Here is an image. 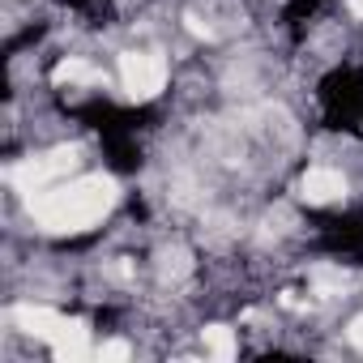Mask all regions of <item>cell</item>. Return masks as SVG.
Instances as JSON below:
<instances>
[{
    "label": "cell",
    "mask_w": 363,
    "mask_h": 363,
    "mask_svg": "<svg viewBox=\"0 0 363 363\" xmlns=\"http://www.w3.org/2000/svg\"><path fill=\"white\" fill-rule=\"evenodd\" d=\"M116 206V184L107 175H82L56 189H39V197L30 201V218L52 231V235H77L90 231L94 223H103Z\"/></svg>",
    "instance_id": "cell-1"
},
{
    "label": "cell",
    "mask_w": 363,
    "mask_h": 363,
    "mask_svg": "<svg viewBox=\"0 0 363 363\" xmlns=\"http://www.w3.org/2000/svg\"><path fill=\"white\" fill-rule=\"evenodd\" d=\"M167 82H171V69L158 52H124L120 56V86L128 99L150 103L167 90Z\"/></svg>",
    "instance_id": "cell-2"
},
{
    "label": "cell",
    "mask_w": 363,
    "mask_h": 363,
    "mask_svg": "<svg viewBox=\"0 0 363 363\" xmlns=\"http://www.w3.org/2000/svg\"><path fill=\"white\" fill-rule=\"evenodd\" d=\"M299 197L308 206H333L346 197V175L333 171V167H308L303 179H299Z\"/></svg>",
    "instance_id": "cell-3"
},
{
    "label": "cell",
    "mask_w": 363,
    "mask_h": 363,
    "mask_svg": "<svg viewBox=\"0 0 363 363\" xmlns=\"http://www.w3.org/2000/svg\"><path fill=\"white\" fill-rule=\"evenodd\" d=\"M52 82H56V86H99V82H103V73H99V69H90L82 56H69V60H60V65H56Z\"/></svg>",
    "instance_id": "cell-4"
},
{
    "label": "cell",
    "mask_w": 363,
    "mask_h": 363,
    "mask_svg": "<svg viewBox=\"0 0 363 363\" xmlns=\"http://www.w3.org/2000/svg\"><path fill=\"white\" fill-rule=\"evenodd\" d=\"M201 346H206V354H214V359H235V354H240L235 329H227V325H206V329H201Z\"/></svg>",
    "instance_id": "cell-5"
},
{
    "label": "cell",
    "mask_w": 363,
    "mask_h": 363,
    "mask_svg": "<svg viewBox=\"0 0 363 363\" xmlns=\"http://www.w3.org/2000/svg\"><path fill=\"white\" fill-rule=\"evenodd\" d=\"M94 354H99V359H128L133 346H128V342H103V346H94Z\"/></svg>",
    "instance_id": "cell-6"
},
{
    "label": "cell",
    "mask_w": 363,
    "mask_h": 363,
    "mask_svg": "<svg viewBox=\"0 0 363 363\" xmlns=\"http://www.w3.org/2000/svg\"><path fill=\"white\" fill-rule=\"evenodd\" d=\"M346 342L363 350V316H354V320H350V329H346Z\"/></svg>",
    "instance_id": "cell-7"
}]
</instances>
